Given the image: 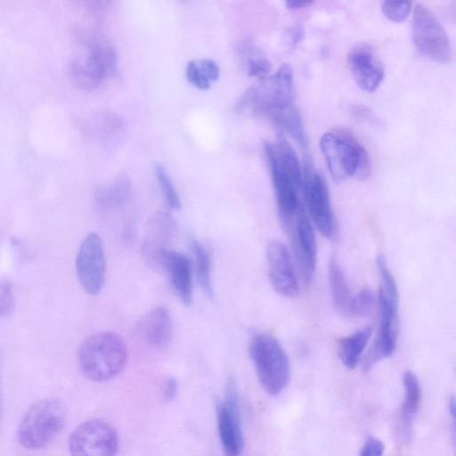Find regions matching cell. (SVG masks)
Listing matches in <instances>:
<instances>
[{
  "label": "cell",
  "instance_id": "obj_1",
  "mask_svg": "<svg viewBox=\"0 0 456 456\" xmlns=\"http://www.w3.org/2000/svg\"><path fill=\"white\" fill-rule=\"evenodd\" d=\"M236 110L239 114L265 118L285 130L301 146L306 144L303 121L296 102L293 72L287 63L248 89L238 101Z\"/></svg>",
  "mask_w": 456,
  "mask_h": 456
},
{
  "label": "cell",
  "instance_id": "obj_2",
  "mask_svg": "<svg viewBox=\"0 0 456 456\" xmlns=\"http://www.w3.org/2000/svg\"><path fill=\"white\" fill-rule=\"evenodd\" d=\"M281 224L287 222L301 205L302 170L298 158L282 136L265 143Z\"/></svg>",
  "mask_w": 456,
  "mask_h": 456
},
{
  "label": "cell",
  "instance_id": "obj_3",
  "mask_svg": "<svg viewBox=\"0 0 456 456\" xmlns=\"http://www.w3.org/2000/svg\"><path fill=\"white\" fill-rule=\"evenodd\" d=\"M376 264L380 280L378 294L379 330L378 338L362 362L364 370L370 369L381 358L389 357L394 354L398 334L397 286L386 256L379 255Z\"/></svg>",
  "mask_w": 456,
  "mask_h": 456
},
{
  "label": "cell",
  "instance_id": "obj_4",
  "mask_svg": "<svg viewBox=\"0 0 456 456\" xmlns=\"http://www.w3.org/2000/svg\"><path fill=\"white\" fill-rule=\"evenodd\" d=\"M127 361L123 339L114 332H100L87 338L78 350L80 369L94 382L109 380L119 374Z\"/></svg>",
  "mask_w": 456,
  "mask_h": 456
},
{
  "label": "cell",
  "instance_id": "obj_5",
  "mask_svg": "<svg viewBox=\"0 0 456 456\" xmlns=\"http://www.w3.org/2000/svg\"><path fill=\"white\" fill-rule=\"evenodd\" d=\"M320 149L327 167L337 182L370 176L371 163L364 147L350 134L329 131L320 139Z\"/></svg>",
  "mask_w": 456,
  "mask_h": 456
},
{
  "label": "cell",
  "instance_id": "obj_6",
  "mask_svg": "<svg viewBox=\"0 0 456 456\" xmlns=\"http://www.w3.org/2000/svg\"><path fill=\"white\" fill-rule=\"evenodd\" d=\"M249 354L265 392L280 394L290 379L289 361L280 342L268 333H257L250 340Z\"/></svg>",
  "mask_w": 456,
  "mask_h": 456
},
{
  "label": "cell",
  "instance_id": "obj_7",
  "mask_svg": "<svg viewBox=\"0 0 456 456\" xmlns=\"http://www.w3.org/2000/svg\"><path fill=\"white\" fill-rule=\"evenodd\" d=\"M116 53L105 40L93 38L83 42L70 61L71 76L77 86L91 90L102 85L114 72Z\"/></svg>",
  "mask_w": 456,
  "mask_h": 456
},
{
  "label": "cell",
  "instance_id": "obj_8",
  "mask_svg": "<svg viewBox=\"0 0 456 456\" xmlns=\"http://www.w3.org/2000/svg\"><path fill=\"white\" fill-rule=\"evenodd\" d=\"M64 423L61 403L55 399L41 400L23 416L17 431L18 440L28 449L43 448L61 432Z\"/></svg>",
  "mask_w": 456,
  "mask_h": 456
},
{
  "label": "cell",
  "instance_id": "obj_9",
  "mask_svg": "<svg viewBox=\"0 0 456 456\" xmlns=\"http://www.w3.org/2000/svg\"><path fill=\"white\" fill-rule=\"evenodd\" d=\"M411 39L423 57L441 64L452 59L450 38L435 13L425 4H418L411 20Z\"/></svg>",
  "mask_w": 456,
  "mask_h": 456
},
{
  "label": "cell",
  "instance_id": "obj_10",
  "mask_svg": "<svg viewBox=\"0 0 456 456\" xmlns=\"http://www.w3.org/2000/svg\"><path fill=\"white\" fill-rule=\"evenodd\" d=\"M301 189L312 223L324 237L334 238L337 224L329 190L324 178L309 159L304 163Z\"/></svg>",
  "mask_w": 456,
  "mask_h": 456
},
{
  "label": "cell",
  "instance_id": "obj_11",
  "mask_svg": "<svg viewBox=\"0 0 456 456\" xmlns=\"http://www.w3.org/2000/svg\"><path fill=\"white\" fill-rule=\"evenodd\" d=\"M281 226L289 235L297 272L303 282L308 284L315 271L317 242L313 223L305 208L300 205Z\"/></svg>",
  "mask_w": 456,
  "mask_h": 456
},
{
  "label": "cell",
  "instance_id": "obj_12",
  "mask_svg": "<svg viewBox=\"0 0 456 456\" xmlns=\"http://www.w3.org/2000/svg\"><path fill=\"white\" fill-rule=\"evenodd\" d=\"M69 449L71 456H116L118 436L109 423L90 419L81 423L70 434Z\"/></svg>",
  "mask_w": 456,
  "mask_h": 456
},
{
  "label": "cell",
  "instance_id": "obj_13",
  "mask_svg": "<svg viewBox=\"0 0 456 456\" xmlns=\"http://www.w3.org/2000/svg\"><path fill=\"white\" fill-rule=\"evenodd\" d=\"M219 437L224 456H240L243 449L239 394L236 380L229 377L224 401L216 404Z\"/></svg>",
  "mask_w": 456,
  "mask_h": 456
},
{
  "label": "cell",
  "instance_id": "obj_14",
  "mask_svg": "<svg viewBox=\"0 0 456 456\" xmlns=\"http://www.w3.org/2000/svg\"><path fill=\"white\" fill-rule=\"evenodd\" d=\"M76 271L82 288L90 295L102 290L106 276V260L101 237L88 233L81 242L76 257Z\"/></svg>",
  "mask_w": 456,
  "mask_h": 456
},
{
  "label": "cell",
  "instance_id": "obj_15",
  "mask_svg": "<svg viewBox=\"0 0 456 456\" xmlns=\"http://www.w3.org/2000/svg\"><path fill=\"white\" fill-rule=\"evenodd\" d=\"M268 276L273 289L282 297H294L299 292L297 272L288 247L272 240L266 248Z\"/></svg>",
  "mask_w": 456,
  "mask_h": 456
},
{
  "label": "cell",
  "instance_id": "obj_16",
  "mask_svg": "<svg viewBox=\"0 0 456 456\" xmlns=\"http://www.w3.org/2000/svg\"><path fill=\"white\" fill-rule=\"evenodd\" d=\"M347 64L356 85L365 92L376 91L384 79L383 63L367 43H358L350 49Z\"/></svg>",
  "mask_w": 456,
  "mask_h": 456
},
{
  "label": "cell",
  "instance_id": "obj_17",
  "mask_svg": "<svg viewBox=\"0 0 456 456\" xmlns=\"http://www.w3.org/2000/svg\"><path fill=\"white\" fill-rule=\"evenodd\" d=\"M146 232L142 254L150 265L159 268L161 257L175 236L177 224L168 213L157 212L150 219Z\"/></svg>",
  "mask_w": 456,
  "mask_h": 456
},
{
  "label": "cell",
  "instance_id": "obj_18",
  "mask_svg": "<svg viewBox=\"0 0 456 456\" xmlns=\"http://www.w3.org/2000/svg\"><path fill=\"white\" fill-rule=\"evenodd\" d=\"M159 268L167 272L180 301L189 305L192 300V267L188 257L169 248L162 256Z\"/></svg>",
  "mask_w": 456,
  "mask_h": 456
},
{
  "label": "cell",
  "instance_id": "obj_19",
  "mask_svg": "<svg viewBox=\"0 0 456 456\" xmlns=\"http://www.w3.org/2000/svg\"><path fill=\"white\" fill-rule=\"evenodd\" d=\"M140 334L153 347L167 346L173 335V320L169 310L159 306L151 310L141 321Z\"/></svg>",
  "mask_w": 456,
  "mask_h": 456
},
{
  "label": "cell",
  "instance_id": "obj_20",
  "mask_svg": "<svg viewBox=\"0 0 456 456\" xmlns=\"http://www.w3.org/2000/svg\"><path fill=\"white\" fill-rule=\"evenodd\" d=\"M403 400L400 411V428L403 437L406 440L412 435V424L419 407L421 390L415 373L405 370L403 377Z\"/></svg>",
  "mask_w": 456,
  "mask_h": 456
},
{
  "label": "cell",
  "instance_id": "obj_21",
  "mask_svg": "<svg viewBox=\"0 0 456 456\" xmlns=\"http://www.w3.org/2000/svg\"><path fill=\"white\" fill-rule=\"evenodd\" d=\"M329 285L332 303L342 314H352L353 298L344 271L335 256L329 262Z\"/></svg>",
  "mask_w": 456,
  "mask_h": 456
},
{
  "label": "cell",
  "instance_id": "obj_22",
  "mask_svg": "<svg viewBox=\"0 0 456 456\" xmlns=\"http://www.w3.org/2000/svg\"><path fill=\"white\" fill-rule=\"evenodd\" d=\"M132 184L125 175H118L111 181L100 185L95 191V202L98 207L110 209L125 205L131 198Z\"/></svg>",
  "mask_w": 456,
  "mask_h": 456
},
{
  "label": "cell",
  "instance_id": "obj_23",
  "mask_svg": "<svg viewBox=\"0 0 456 456\" xmlns=\"http://www.w3.org/2000/svg\"><path fill=\"white\" fill-rule=\"evenodd\" d=\"M240 62L248 77L264 79L269 76L272 65L265 52L255 43L243 40L236 48Z\"/></svg>",
  "mask_w": 456,
  "mask_h": 456
},
{
  "label": "cell",
  "instance_id": "obj_24",
  "mask_svg": "<svg viewBox=\"0 0 456 456\" xmlns=\"http://www.w3.org/2000/svg\"><path fill=\"white\" fill-rule=\"evenodd\" d=\"M371 334V328L364 327L339 339L338 354L346 368L354 369L357 365L362 352L370 342Z\"/></svg>",
  "mask_w": 456,
  "mask_h": 456
},
{
  "label": "cell",
  "instance_id": "obj_25",
  "mask_svg": "<svg viewBox=\"0 0 456 456\" xmlns=\"http://www.w3.org/2000/svg\"><path fill=\"white\" fill-rule=\"evenodd\" d=\"M220 75L218 64L212 59H196L188 62L185 77L189 83L200 90L208 89Z\"/></svg>",
  "mask_w": 456,
  "mask_h": 456
},
{
  "label": "cell",
  "instance_id": "obj_26",
  "mask_svg": "<svg viewBox=\"0 0 456 456\" xmlns=\"http://www.w3.org/2000/svg\"><path fill=\"white\" fill-rule=\"evenodd\" d=\"M191 248L194 256L195 273L199 285L208 298L214 297L211 280V260L208 249L198 240H191Z\"/></svg>",
  "mask_w": 456,
  "mask_h": 456
},
{
  "label": "cell",
  "instance_id": "obj_27",
  "mask_svg": "<svg viewBox=\"0 0 456 456\" xmlns=\"http://www.w3.org/2000/svg\"><path fill=\"white\" fill-rule=\"evenodd\" d=\"M155 175L169 208L174 210H179L181 208L180 197L166 168L161 164L156 165Z\"/></svg>",
  "mask_w": 456,
  "mask_h": 456
},
{
  "label": "cell",
  "instance_id": "obj_28",
  "mask_svg": "<svg viewBox=\"0 0 456 456\" xmlns=\"http://www.w3.org/2000/svg\"><path fill=\"white\" fill-rule=\"evenodd\" d=\"M382 13L391 21L403 22L411 11L410 1H384L381 4Z\"/></svg>",
  "mask_w": 456,
  "mask_h": 456
},
{
  "label": "cell",
  "instance_id": "obj_29",
  "mask_svg": "<svg viewBox=\"0 0 456 456\" xmlns=\"http://www.w3.org/2000/svg\"><path fill=\"white\" fill-rule=\"evenodd\" d=\"M375 297L369 288H362L353 298L352 314L365 317L371 314Z\"/></svg>",
  "mask_w": 456,
  "mask_h": 456
},
{
  "label": "cell",
  "instance_id": "obj_30",
  "mask_svg": "<svg viewBox=\"0 0 456 456\" xmlns=\"http://www.w3.org/2000/svg\"><path fill=\"white\" fill-rule=\"evenodd\" d=\"M14 309V296L10 283L0 278V316H8Z\"/></svg>",
  "mask_w": 456,
  "mask_h": 456
},
{
  "label": "cell",
  "instance_id": "obj_31",
  "mask_svg": "<svg viewBox=\"0 0 456 456\" xmlns=\"http://www.w3.org/2000/svg\"><path fill=\"white\" fill-rule=\"evenodd\" d=\"M385 450L384 444L379 438L370 436L364 442L360 456H382Z\"/></svg>",
  "mask_w": 456,
  "mask_h": 456
},
{
  "label": "cell",
  "instance_id": "obj_32",
  "mask_svg": "<svg viewBox=\"0 0 456 456\" xmlns=\"http://www.w3.org/2000/svg\"><path fill=\"white\" fill-rule=\"evenodd\" d=\"M352 113L357 119L364 121L369 125L378 123V119L375 117V115L371 112V110L369 108L365 106L356 105L353 107Z\"/></svg>",
  "mask_w": 456,
  "mask_h": 456
},
{
  "label": "cell",
  "instance_id": "obj_33",
  "mask_svg": "<svg viewBox=\"0 0 456 456\" xmlns=\"http://www.w3.org/2000/svg\"><path fill=\"white\" fill-rule=\"evenodd\" d=\"M178 393V383L174 377L167 379L164 387V398L167 401H172L175 398Z\"/></svg>",
  "mask_w": 456,
  "mask_h": 456
},
{
  "label": "cell",
  "instance_id": "obj_34",
  "mask_svg": "<svg viewBox=\"0 0 456 456\" xmlns=\"http://www.w3.org/2000/svg\"><path fill=\"white\" fill-rule=\"evenodd\" d=\"M313 4H314L313 1H298V0H296V1H288V2H286L287 7L289 8V9H292V10L303 9V8L308 7L309 5H311Z\"/></svg>",
  "mask_w": 456,
  "mask_h": 456
},
{
  "label": "cell",
  "instance_id": "obj_35",
  "mask_svg": "<svg viewBox=\"0 0 456 456\" xmlns=\"http://www.w3.org/2000/svg\"><path fill=\"white\" fill-rule=\"evenodd\" d=\"M287 36H289L288 37L289 44H294L299 39V37L301 36L300 29L298 30L296 28H293L288 32Z\"/></svg>",
  "mask_w": 456,
  "mask_h": 456
},
{
  "label": "cell",
  "instance_id": "obj_36",
  "mask_svg": "<svg viewBox=\"0 0 456 456\" xmlns=\"http://www.w3.org/2000/svg\"><path fill=\"white\" fill-rule=\"evenodd\" d=\"M455 405L456 403L454 397H451L448 403V409L452 419H455Z\"/></svg>",
  "mask_w": 456,
  "mask_h": 456
},
{
  "label": "cell",
  "instance_id": "obj_37",
  "mask_svg": "<svg viewBox=\"0 0 456 456\" xmlns=\"http://www.w3.org/2000/svg\"><path fill=\"white\" fill-rule=\"evenodd\" d=\"M0 408H1V406H0Z\"/></svg>",
  "mask_w": 456,
  "mask_h": 456
}]
</instances>
